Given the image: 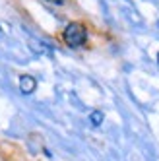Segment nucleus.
<instances>
[{
	"label": "nucleus",
	"mask_w": 159,
	"mask_h": 161,
	"mask_svg": "<svg viewBox=\"0 0 159 161\" xmlns=\"http://www.w3.org/2000/svg\"><path fill=\"white\" fill-rule=\"evenodd\" d=\"M87 39V29L85 25L78 24V21H72V24H68L66 29H64V41L68 47H82Z\"/></svg>",
	"instance_id": "nucleus-1"
},
{
	"label": "nucleus",
	"mask_w": 159,
	"mask_h": 161,
	"mask_svg": "<svg viewBox=\"0 0 159 161\" xmlns=\"http://www.w3.org/2000/svg\"><path fill=\"white\" fill-rule=\"evenodd\" d=\"M35 87H37V82H35V78H33V76L25 74V76L19 78V89L24 91V93H33Z\"/></svg>",
	"instance_id": "nucleus-2"
},
{
	"label": "nucleus",
	"mask_w": 159,
	"mask_h": 161,
	"mask_svg": "<svg viewBox=\"0 0 159 161\" xmlns=\"http://www.w3.org/2000/svg\"><path fill=\"white\" fill-rule=\"evenodd\" d=\"M89 122H91L93 126H99L101 122H103V113H101V111H93L91 114H89Z\"/></svg>",
	"instance_id": "nucleus-3"
},
{
	"label": "nucleus",
	"mask_w": 159,
	"mask_h": 161,
	"mask_svg": "<svg viewBox=\"0 0 159 161\" xmlns=\"http://www.w3.org/2000/svg\"><path fill=\"white\" fill-rule=\"evenodd\" d=\"M47 2H51V4H64V0H47Z\"/></svg>",
	"instance_id": "nucleus-4"
},
{
	"label": "nucleus",
	"mask_w": 159,
	"mask_h": 161,
	"mask_svg": "<svg viewBox=\"0 0 159 161\" xmlns=\"http://www.w3.org/2000/svg\"><path fill=\"white\" fill-rule=\"evenodd\" d=\"M157 60H159V54H157Z\"/></svg>",
	"instance_id": "nucleus-5"
}]
</instances>
